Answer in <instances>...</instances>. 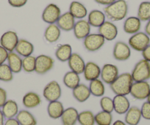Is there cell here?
Instances as JSON below:
<instances>
[{"mask_svg": "<svg viewBox=\"0 0 150 125\" xmlns=\"http://www.w3.org/2000/svg\"><path fill=\"white\" fill-rule=\"evenodd\" d=\"M105 15L112 21L125 19L128 13V5L125 0H116L104 8Z\"/></svg>", "mask_w": 150, "mask_h": 125, "instance_id": "cell-1", "label": "cell"}, {"mask_svg": "<svg viewBox=\"0 0 150 125\" xmlns=\"http://www.w3.org/2000/svg\"><path fill=\"white\" fill-rule=\"evenodd\" d=\"M134 83L131 73H125L119 75L110 87L116 95L127 96L129 94L131 87Z\"/></svg>", "mask_w": 150, "mask_h": 125, "instance_id": "cell-2", "label": "cell"}, {"mask_svg": "<svg viewBox=\"0 0 150 125\" xmlns=\"http://www.w3.org/2000/svg\"><path fill=\"white\" fill-rule=\"evenodd\" d=\"M134 82L147 81L150 79V62L141 59L135 64L131 73Z\"/></svg>", "mask_w": 150, "mask_h": 125, "instance_id": "cell-3", "label": "cell"}, {"mask_svg": "<svg viewBox=\"0 0 150 125\" xmlns=\"http://www.w3.org/2000/svg\"><path fill=\"white\" fill-rule=\"evenodd\" d=\"M128 45L135 51L142 52L149 45H150V37L145 32L139 31L129 37Z\"/></svg>", "mask_w": 150, "mask_h": 125, "instance_id": "cell-4", "label": "cell"}, {"mask_svg": "<svg viewBox=\"0 0 150 125\" xmlns=\"http://www.w3.org/2000/svg\"><path fill=\"white\" fill-rule=\"evenodd\" d=\"M150 92V84L147 81L134 82L131 87L129 94L138 100L147 99Z\"/></svg>", "mask_w": 150, "mask_h": 125, "instance_id": "cell-5", "label": "cell"}, {"mask_svg": "<svg viewBox=\"0 0 150 125\" xmlns=\"http://www.w3.org/2000/svg\"><path fill=\"white\" fill-rule=\"evenodd\" d=\"M105 40L101 34H90L83 40L85 48L89 52H95L99 51L105 45Z\"/></svg>", "mask_w": 150, "mask_h": 125, "instance_id": "cell-6", "label": "cell"}, {"mask_svg": "<svg viewBox=\"0 0 150 125\" xmlns=\"http://www.w3.org/2000/svg\"><path fill=\"white\" fill-rule=\"evenodd\" d=\"M62 94L61 87L56 80H52L48 83L43 90L44 97L48 102L57 101Z\"/></svg>", "mask_w": 150, "mask_h": 125, "instance_id": "cell-7", "label": "cell"}, {"mask_svg": "<svg viewBox=\"0 0 150 125\" xmlns=\"http://www.w3.org/2000/svg\"><path fill=\"white\" fill-rule=\"evenodd\" d=\"M54 64V60L51 57L41 54L36 57L35 72L39 75H44L53 68Z\"/></svg>", "mask_w": 150, "mask_h": 125, "instance_id": "cell-8", "label": "cell"}, {"mask_svg": "<svg viewBox=\"0 0 150 125\" xmlns=\"http://www.w3.org/2000/svg\"><path fill=\"white\" fill-rule=\"evenodd\" d=\"M18 34L13 31H8L4 33L0 38V45L8 52H13L18 43Z\"/></svg>", "mask_w": 150, "mask_h": 125, "instance_id": "cell-9", "label": "cell"}, {"mask_svg": "<svg viewBox=\"0 0 150 125\" xmlns=\"http://www.w3.org/2000/svg\"><path fill=\"white\" fill-rule=\"evenodd\" d=\"M112 56L117 61H124L129 59L131 56V49L127 43L122 41L116 42L113 47Z\"/></svg>", "mask_w": 150, "mask_h": 125, "instance_id": "cell-10", "label": "cell"}, {"mask_svg": "<svg viewBox=\"0 0 150 125\" xmlns=\"http://www.w3.org/2000/svg\"><path fill=\"white\" fill-rule=\"evenodd\" d=\"M60 15L61 10L60 8L55 4H50L43 11L42 19L47 24H53L57 23Z\"/></svg>", "mask_w": 150, "mask_h": 125, "instance_id": "cell-11", "label": "cell"}, {"mask_svg": "<svg viewBox=\"0 0 150 125\" xmlns=\"http://www.w3.org/2000/svg\"><path fill=\"white\" fill-rule=\"evenodd\" d=\"M119 75V68L114 64H105L101 68L100 77L102 81L107 84L110 85Z\"/></svg>", "mask_w": 150, "mask_h": 125, "instance_id": "cell-12", "label": "cell"}, {"mask_svg": "<svg viewBox=\"0 0 150 125\" xmlns=\"http://www.w3.org/2000/svg\"><path fill=\"white\" fill-rule=\"evenodd\" d=\"M99 34H101L105 40L112 41L117 37L118 28L110 21H105L100 27H99Z\"/></svg>", "mask_w": 150, "mask_h": 125, "instance_id": "cell-13", "label": "cell"}, {"mask_svg": "<svg viewBox=\"0 0 150 125\" xmlns=\"http://www.w3.org/2000/svg\"><path fill=\"white\" fill-rule=\"evenodd\" d=\"M86 64L83 57L77 53H73L68 61V64L71 71L78 75L83 73Z\"/></svg>", "mask_w": 150, "mask_h": 125, "instance_id": "cell-14", "label": "cell"}, {"mask_svg": "<svg viewBox=\"0 0 150 125\" xmlns=\"http://www.w3.org/2000/svg\"><path fill=\"white\" fill-rule=\"evenodd\" d=\"M74 34L75 37L78 40H84L91 32V25L86 20H79L75 23L74 27Z\"/></svg>", "mask_w": 150, "mask_h": 125, "instance_id": "cell-15", "label": "cell"}, {"mask_svg": "<svg viewBox=\"0 0 150 125\" xmlns=\"http://www.w3.org/2000/svg\"><path fill=\"white\" fill-rule=\"evenodd\" d=\"M114 110L119 115H123L127 112L130 108V103L126 96L116 95L113 99Z\"/></svg>", "mask_w": 150, "mask_h": 125, "instance_id": "cell-16", "label": "cell"}, {"mask_svg": "<svg viewBox=\"0 0 150 125\" xmlns=\"http://www.w3.org/2000/svg\"><path fill=\"white\" fill-rule=\"evenodd\" d=\"M101 74V68L96 63L88 61L86 64L84 72V78L88 81H92L96 79H99Z\"/></svg>", "mask_w": 150, "mask_h": 125, "instance_id": "cell-17", "label": "cell"}, {"mask_svg": "<svg viewBox=\"0 0 150 125\" xmlns=\"http://www.w3.org/2000/svg\"><path fill=\"white\" fill-rule=\"evenodd\" d=\"M57 25L60 30L65 31H71L75 25V18L69 11L60 15L57 21Z\"/></svg>", "mask_w": 150, "mask_h": 125, "instance_id": "cell-18", "label": "cell"}, {"mask_svg": "<svg viewBox=\"0 0 150 125\" xmlns=\"http://www.w3.org/2000/svg\"><path fill=\"white\" fill-rule=\"evenodd\" d=\"M79 112L74 107H69L65 109L60 117L63 125H76L78 120Z\"/></svg>", "mask_w": 150, "mask_h": 125, "instance_id": "cell-19", "label": "cell"}, {"mask_svg": "<svg viewBox=\"0 0 150 125\" xmlns=\"http://www.w3.org/2000/svg\"><path fill=\"white\" fill-rule=\"evenodd\" d=\"M72 94L79 103H85L91 95L89 87L84 83H80L76 88L72 89Z\"/></svg>", "mask_w": 150, "mask_h": 125, "instance_id": "cell-20", "label": "cell"}, {"mask_svg": "<svg viewBox=\"0 0 150 125\" xmlns=\"http://www.w3.org/2000/svg\"><path fill=\"white\" fill-rule=\"evenodd\" d=\"M124 31L127 34H134L139 32L141 28V21L138 17L131 16L127 18L124 23Z\"/></svg>", "mask_w": 150, "mask_h": 125, "instance_id": "cell-21", "label": "cell"}, {"mask_svg": "<svg viewBox=\"0 0 150 125\" xmlns=\"http://www.w3.org/2000/svg\"><path fill=\"white\" fill-rule=\"evenodd\" d=\"M34 45L30 41L24 39H21L18 40L15 51L20 57H27L31 56L34 52Z\"/></svg>", "mask_w": 150, "mask_h": 125, "instance_id": "cell-22", "label": "cell"}, {"mask_svg": "<svg viewBox=\"0 0 150 125\" xmlns=\"http://www.w3.org/2000/svg\"><path fill=\"white\" fill-rule=\"evenodd\" d=\"M142 118L141 108L137 106H132L125 113V123L128 125H138Z\"/></svg>", "mask_w": 150, "mask_h": 125, "instance_id": "cell-23", "label": "cell"}, {"mask_svg": "<svg viewBox=\"0 0 150 125\" xmlns=\"http://www.w3.org/2000/svg\"><path fill=\"white\" fill-rule=\"evenodd\" d=\"M64 106L59 100L50 102L47 106V113L49 116L52 119H60L64 112Z\"/></svg>", "mask_w": 150, "mask_h": 125, "instance_id": "cell-24", "label": "cell"}, {"mask_svg": "<svg viewBox=\"0 0 150 125\" xmlns=\"http://www.w3.org/2000/svg\"><path fill=\"white\" fill-rule=\"evenodd\" d=\"M69 13L73 15L74 18L81 20L87 16L88 10L87 8L81 2L74 1L70 4Z\"/></svg>", "mask_w": 150, "mask_h": 125, "instance_id": "cell-25", "label": "cell"}, {"mask_svg": "<svg viewBox=\"0 0 150 125\" xmlns=\"http://www.w3.org/2000/svg\"><path fill=\"white\" fill-rule=\"evenodd\" d=\"M22 103L27 108L31 109L38 107L41 103V98L40 95L34 91H30L24 94L22 99Z\"/></svg>", "mask_w": 150, "mask_h": 125, "instance_id": "cell-26", "label": "cell"}, {"mask_svg": "<svg viewBox=\"0 0 150 125\" xmlns=\"http://www.w3.org/2000/svg\"><path fill=\"white\" fill-rule=\"evenodd\" d=\"M106 15L102 11L99 10H93L90 12L88 16V21L91 27H100L105 22Z\"/></svg>", "mask_w": 150, "mask_h": 125, "instance_id": "cell-27", "label": "cell"}, {"mask_svg": "<svg viewBox=\"0 0 150 125\" xmlns=\"http://www.w3.org/2000/svg\"><path fill=\"white\" fill-rule=\"evenodd\" d=\"M2 112L7 119L16 117L18 114V106L16 102L13 100H8L2 108Z\"/></svg>", "mask_w": 150, "mask_h": 125, "instance_id": "cell-28", "label": "cell"}, {"mask_svg": "<svg viewBox=\"0 0 150 125\" xmlns=\"http://www.w3.org/2000/svg\"><path fill=\"white\" fill-rule=\"evenodd\" d=\"M7 60L8 66L13 73H19L22 70V59L18 54L10 52Z\"/></svg>", "mask_w": 150, "mask_h": 125, "instance_id": "cell-29", "label": "cell"}, {"mask_svg": "<svg viewBox=\"0 0 150 125\" xmlns=\"http://www.w3.org/2000/svg\"><path fill=\"white\" fill-rule=\"evenodd\" d=\"M60 29L57 24H50L44 31V37L48 43H53L60 39Z\"/></svg>", "mask_w": 150, "mask_h": 125, "instance_id": "cell-30", "label": "cell"}, {"mask_svg": "<svg viewBox=\"0 0 150 125\" xmlns=\"http://www.w3.org/2000/svg\"><path fill=\"white\" fill-rule=\"evenodd\" d=\"M16 117L20 125H37L35 117L27 110H20Z\"/></svg>", "mask_w": 150, "mask_h": 125, "instance_id": "cell-31", "label": "cell"}, {"mask_svg": "<svg viewBox=\"0 0 150 125\" xmlns=\"http://www.w3.org/2000/svg\"><path fill=\"white\" fill-rule=\"evenodd\" d=\"M63 83L67 88L74 89L80 83V75L74 73L72 71H69L63 76Z\"/></svg>", "mask_w": 150, "mask_h": 125, "instance_id": "cell-32", "label": "cell"}, {"mask_svg": "<svg viewBox=\"0 0 150 125\" xmlns=\"http://www.w3.org/2000/svg\"><path fill=\"white\" fill-rule=\"evenodd\" d=\"M72 53V48L69 44L60 45L55 51V57L59 61L66 62L69 61Z\"/></svg>", "mask_w": 150, "mask_h": 125, "instance_id": "cell-33", "label": "cell"}, {"mask_svg": "<svg viewBox=\"0 0 150 125\" xmlns=\"http://www.w3.org/2000/svg\"><path fill=\"white\" fill-rule=\"evenodd\" d=\"M89 89L91 94L94 97H103L105 93V87L104 82L100 79H96L90 82Z\"/></svg>", "mask_w": 150, "mask_h": 125, "instance_id": "cell-34", "label": "cell"}, {"mask_svg": "<svg viewBox=\"0 0 150 125\" xmlns=\"http://www.w3.org/2000/svg\"><path fill=\"white\" fill-rule=\"evenodd\" d=\"M77 122L80 125H95V115L91 110H83L79 113Z\"/></svg>", "mask_w": 150, "mask_h": 125, "instance_id": "cell-35", "label": "cell"}, {"mask_svg": "<svg viewBox=\"0 0 150 125\" xmlns=\"http://www.w3.org/2000/svg\"><path fill=\"white\" fill-rule=\"evenodd\" d=\"M95 123L97 125H112V113L102 110L95 115Z\"/></svg>", "mask_w": 150, "mask_h": 125, "instance_id": "cell-36", "label": "cell"}, {"mask_svg": "<svg viewBox=\"0 0 150 125\" xmlns=\"http://www.w3.org/2000/svg\"><path fill=\"white\" fill-rule=\"evenodd\" d=\"M138 17L141 21L150 20V2H142L138 10Z\"/></svg>", "mask_w": 150, "mask_h": 125, "instance_id": "cell-37", "label": "cell"}, {"mask_svg": "<svg viewBox=\"0 0 150 125\" xmlns=\"http://www.w3.org/2000/svg\"><path fill=\"white\" fill-rule=\"evenodd\" d=\"M13 79V73L8 66L3 64L0 65V80L3 82H11Z\"/></svg>", "mask_w": 150, "mask_h": 125, "instance_id": "cell-38", "label": "cell"}, {"mask_svg": "<svg viewBox=\"0 0 150 125\" xmlns=\"http://www.w3.org/2000/svg\"><path fill=\"white\" fill-rule=\"evenodd\" d=\"M36 57L33 56L24 57L22 59V70L26 73H33L35 70Z\"/></svg>", "mask_w": 150, "mask_h": 125, "instance_id": "cell-39", "label": "cell"}, {"mask_svg": "<svg viewBox=\"0 0 150 125\" xmlns=\"http://www.w3.org/2000/svg\"><path fill=\"white\" fill-rule=\"evenodd\" d=\"M99 104H100V107L103 111L112 113V112L114 110L113 100L110 97H102L99 102Z\"/></svg>", "mask_w": 150, "mask_h": 125, "instance_id": "cell-40", "label": "cell"}, {"mask_svg": "<svg viewBox=\"0 0 150 125\" xmlns=\"http://www.w3.org/2000/svg\"><path fill=\"white\" fill-rule=\"evenodd\" d=\"M141 116L146 120H150V103L148 101L143 103L141 108Z\"/></svg>", "mask_w": 150, "mask_h": 125, "instance_id": "cell-41", "label": "cell"}, {"mask_svg": "<svg viewBox=\"0 0 150 125\" xmlns=\"http://www.w3.org/2000/svg\"><path fill=\"white\" fill-rule=\"evenodd\" d=\"M28 0H8V3L13 8H21L27 4Z\"/></svg>", "mask_w": 150, "mask_h": 125, "instance_id": "cell-42", "label": "cell"}, {"mask_svg": "<svg viewBox=\"0 0 150 125\" xmlns=\"http://www.w3.org/2000/svg\"><path fill=\"white\" fill-rule=\"evenodd\" d=\"M9 52L6 49L3 48L2 45H0V65L5 64V61L8 59Z\"/></svg>", "mask_w": 150, "mask_h": 125, "instance_id": "cell-43", "label": "cell"}, {"mask_svg": "<svg viewBox=\"0 0 150 125\" xmlns=\"http://www.w3.org/2000/svg\"><path fill=\"white\" fill-rule=\"evenodd\" d=\"M7 100H8V94L6 90L0 88V108H2Z\"/></svg>", "mask_w": 150, "mask_h": 125, "instance_id": "cell-44", "label": "cell"}, {"mask_svg": "<svg viewBox=\"0 0 150 125\" xmlns=\"http://www.w3.org/2000/svg\"><path fill=\"white\" fill-rule=\"evenodd\" d=\"M141 53H142L143 59L150 62V45H149Z\"/></svg>", "mask_w": 150, "mask_h": 125, "instance_id": "cell-45", "label": "cell"}, {"mask_svg": "<svg viewBox=\"0 0 150 125\" xmlns=\"http://www.w3.org/2000/svg\"><path fill=\"white\" fill-rule=\"evenodd\" d=\"M94 1L96 2V3L99 4V5L108 6V5H111L112 3L116 2V0H94Z\"/></svg>", "mask_w": 150, "mask_h": 125, "instance_id": "cell-46", "label": "cell"}, {"mask_svg": "<svg viewBox=\"0 0 150 125\" xmlns=\"http://www.w3.org/2000/svg\"><path fill=\"white\" fill-rule=\"evenodd\" d=\"M5 125H20L18 122L17 121L16 119H14V118H12V119H7L6 122H5Z\"/></svg>", "mask_w": 150, "mask_h": 125, "instance_id": "cell-47", "label": "cell"}, {"mask_svg": "<svg viewBox=\"0 0 150 125\" xmlns=\"http://www.w3.org/2000/svg\"><path fill=\"white\" fill-rule=\"evenodd\" d=\"M145 33L150 37V20L147 21V24L145 27Z\"/></svg>", "mask_w": 150, "mask_h": 125, "instance_id": "cell-48", "label": "cell"}, {"mask_svg": "<svg viewBox=\"0 0 150 125\" xmlns=\"http://www.w3.org/2000/svg\"><path fill=\"white\" fill-rule=\"evenodd\" d=\"M4 119H5V116H4L3 113H2V110L0 109V125H5Z\"/></svg>", "mask_w": 150, "mask_h": 125, "instance_id": "cell-49", "label": "cell"}, {"mask_svg": "<svg viewBox=\"0 0 150 125\" xmlns=\"http://www.w3.org/2000/svg\"><path fill=\"white\" fill-rule=\"evenodd\" d=\"M112 125H127V124L122 120H116L112 124Z\"/></svg>", "mask_w": 150, "mask_h": 125, "instance_id": "cell-50", "label": "cell"}, {"mask_svg": "<svg viewBox=\"0 0 150 125\" xmlns=\"http://www.w3.org/2000/svg\"><path fill=\"white\" fill-rule=\"evenodd\" d=\"M146 100L149 103H150V92H149V96H148V97H147Z\"/></svg>", "mask_w": 150, "mask_h": 125, "instance_id": "cell-51", "label": "cell"}]
</instances>
